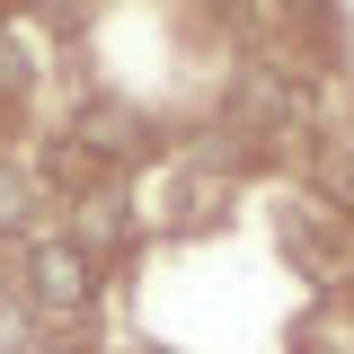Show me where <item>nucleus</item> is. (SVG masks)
<instances>
[{"label":"nucleus","instance_id":"f03ea898","mask_svg":"<svg viewBox=\"0 0 354 354\" xmlns=\"http://www.w3.org/2000/svg\"><path fill=\"white\" fill-rule=\"evenodd\" d=\"M36 213V177H18V169H0V230H18V221Z\"/></svg>","mask_w":354,"mask_h":354},{"label":"nucleus","instance_id":"20e7f679","mask_svg":"<svg viewBox=\"0 0 354 354\" xmlns=\"http://www.w3.org/2000/svg\"><path fill=\"white\" fill-rule=\"evenodd\" d=\"M53 354H88V346H53Z\"/></svg>","mask_w":354,"mask_h":354},{"label":"nucleus","instance_id":"f257e3e1","mask_svg":"<svg viewBox=\"0 0 354 354\" xmlns=\"http://www.w3.org/2000/svg\"><path fill=\"white\" fill-rule=\"evenodd\" d=\"M27 292H36L44 310H88V292H97L88 248H71V239H36V257H27Z\"/></svg>","mask_w":354,"mask_h":354},{"label":"nucleus","instance_id":"7ed1b4c3","mask_svg":"<svg viewBox=\"0 0 354 354\" xmlns=\"http://www.w3.org/2000/svg\"><path fill=\"white\" fill-rule=\"evenodd\" d=\"M36 9H53V18H62V9H71V0H36Z\"/></svg>","mask_w":354,"mask_h":354}]
</instances>
